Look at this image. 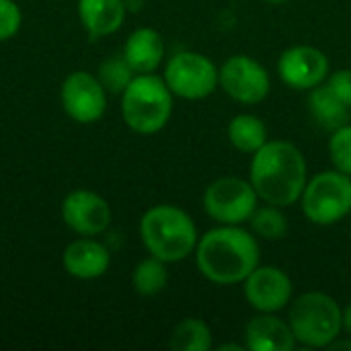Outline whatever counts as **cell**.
<instances>
[{
  "instance_id": "cell-1",
  "label": "cell",
  "mask_w": 351,
  "mask_h": 351,
  "mask_svg": "<svg viewBox=\"0 0 351 351\" xmlns=\"http://www.w3.org/2000/svg\"><path fill=\"white\" fill-rule=\"evenodd\" d=\"M306 177V158L292 142L267 140L253 154L249 181L265 204L280 208L298 204L308 183Z\"/></svg>"
},
{
  "instance_id": "cell-2",
  "label": "cell",
  "mask_w": 351,
  "mask_h": 351,
  "mask_svg": "<svg viewBox=\"0 0 351 351\" xmlns=\"http://www.w3.org/2000/svg\"><path fill=\"white\" fill-rule=\"evenodd\" d=\"M261 253L257 237L232 224H220L208 230L195 247L199 274L218 286L243 284L259 265Z\"/></svg>"
},
{
  "instance_id": "cell-3",
  "label": "cell",
  "mask_w": 351,
  "mask_h": 351,
  "mask_svg": "<svg viewBox=\"0 0 351 351\" xmlns=\"http://www.w3.org/2000/svg\"><path fill=\"white\" fill-rule=\"evenodd\" d=\"M140 239L152 257L165 263H179L195 253L199 234L193 218L185 210L160 204L144 212Z\"/></svg>"
},
{
  "instance_id": "cell-4",
  "label": "cell",
  "mask_w": 351,
  "mask_h": 351,
  "mask_svg": "<svg viewBox=\"0 0 351 351\" xmlns=\"http://www.w3.org/2000/svg\"><path fill=\"white\" fill-rule=\"evenodd\" d=\"M173 93L165 78L136 74L121 93V117L125 125L142 136L160 132L173 115Z\"/></svg>"
},
{
  "instance_id": "cell-5",
  "label": "cell",
  "mask_w": 351,
  "mask_h": 351,
  "mask_svg": "<svg viewBox=\"0 0 351 351\" xmlns=\"http://www.w3.org/2000/svg\"><path fill=\"white\" fill-rule=\"evenodd\" d=\"M288 323L296 343L313 350L329 348L343 331V311L325 292H306L290 302Z\"/></svg>"
},
{
  "instance_id": "cell-6",
  "label": "cell",
  "mask_w": 351,
  "mask_h": 351,
  "mask_svg": "<svg viewBox=\"0 0 351 351\" xmlns=\"http://www.w3.org/2000/svg\"><path fill=\"white\" fill-rule=\"evenodd\" d=\"M300 202L308 222L337 224L351 212V177L337 169L323 171L306 183Z\"/></svg>"
},
{
  "instance_id": "cell-7",
  "label": "cell",
  "mask_w": 351,
  "mask_h": 351,
  "mask_svg": "<svg viewBox=\"0 0 351 351\" xmlns=\"http://www.w3.org/2000/svg\"><path fill=\"white\" fill-rule=\"evenodd\" d=\"M162 78L175 97L199 101L218 88L220 70L199 51H179L167 62Z\"/></svg>"
},
{
  "instance_id": "cell-8",
  "label": "cell",
  "mask_w": 351,
  "mask_h": 351,
  "mask_svg": "<svg viewBox=\"0 0 351 351\" xmlns=\"http://www.w3.org/2000/svg\"><path fill=\"white\" fill-rule=\"evenodd\" d=\"M257 191L241 177H220L204 191V210L218 224L241 226L257 208Z\"/></svg>"
},
{
  "instance_id": "cell-9",
  "label": "cell",
  "mask_w": 351,
  "mask_h": 351,
  "mask_svg": "<svg viewBox=\"0 0 351 351\" xmlns=\"http://www.w3.org/2000/svg\"><path fill=\"white\" fill-rule=\"evenodd\" d=\"M220 86L237 103L257 105L267 99L271 90V78L263 64L245 53H237L222 64Z\"/></svg>"
},
{
  "instance_id": "cell-10",
  "label": "cell",
  "mask_w": 351,
  "mask_h": 351,
  "mask_svg": "<svg viewBox=\"0 0 351 351\" xmlns=\"http://www.w3.org/2000/svg\"><path fill=\"white\" fill-rule=\"evenodd\" d=\"M62 107L66 115L78 123H95L107 111V90L101 80L84 70H76L66 76L60 90Z\"/></svg>"
},
{
  "instance_id": "cell-11",
  "label": "cell",
  "mask_w": 351,
  "mask_h": 351,
  "mask_svg": "<svg viewBox=\"0 0 351 351\" xmlns=\"http://www.w3.org/2000/svg\"><path fill=\"white\" fill-rule=\"evenodd\" d=\"M292 280L276 265H257L243 282L247 302L257 313H280L292 302Z\"/></svg>"
},
{
  "instance_id": "cell-12",
  "label": "cell",
  "mask_w": 351,
  "mask_h": 351,
  "mask_svg": "<svg viewBox=\"0 0 351 351\" xmlns=\"http://www.w3.org/2000/svg\"><path fill=\"white\" fill-rule=\"evenodd\" d=\"M278 74L284 84L294 90H311L329 76V58L313 45H294L282 51Z\"/></svg>"
},
{
  "instance_id": "cell-13",
  "label": "cell",
  "mask_w": 351,
  "mask_h": 351,
  "mask_svg": "<svg viewBox=\"0 0 351 351\" xmlns=\"http://www.w3.org/2000/svg\"><path fill=\"white\" fill-rule=\"evenodd\" d=\"M62 218L68 228L82 237H97L111 224V206L88 189H76L62 202Z\"/></svg>"
},
{
  "instance_id": "cell-14",
  "label": "cell",
  "mask_w": 351,
  "mask_h": 351,
  "mask_svg": "<svg viewBox=\"0 0 351 351\" xmlns=\"http://www.w3.org/2000/svg\"><path fill=\"white\" fill-rule=\"evenodd\" d=\"M245 348L249 351H292L296 337L290 323L276 313H259L245 325Z\"/></svg>"
},
{
  "instance_id": "cell-15",
  "label": "cell",
  "mask_w": 351,
  "mask_h": 351,
  "mask_svg": "<svg viewBox=\"0 0 351 351\" xmlns=\"http://www.w3.org/2000/svg\"><path fill=\"white\" fill-rule=\"evenodd\" d=\"M64 269L78 280H97L111 265L109 249L95 239H78L70 243L62 255Z\"/></svg>"
},
{
  "instance_id": "cell-16",
  "label": "cell",
  "mask_w": 351,
  "mask_h": 351,
  "mask_svg": "<svg viewBox=\"0 0 351 351\" xmlns=\"http://www.w3.org/2000/svg\"><path fill=\"white\" fill-rule=\"evenodd\" d=\"M121 56L136 74H150L165 60L162 35L152 27H140L125 39Z\"/></svg>"
},
{
  "instance_id": "cell-17",
  "label": "cell",
  "mask_w": 351,
  "mask_h": 351,
  "mask_svg": "<svg viewBox=\"0 0 351 351\" xmlns=\"http://www.w3.org/2000/svg\"><path fill=\"white\" fill-rule=\"evenodd\" d=\"M78 14L88 37L101 39L119 31L125 21V0H78Z\"/></svg>"
},
{
  "instance_id": "cell-18",
  "label": "cell",
  "mask_w": 351,
  "mask_h": 351,
  "mask_svg": "<svg viewBox=\"0 0 351 351\" xmlns=\"http://www.w3.org/2000/svg\"><path fill=\"white\" fill-rule=\"evenodd\" d=\"M308 111L313 121L327 132H335L337 128L346 125L350 119V107L329 88L327 82L311 88Z\"/></svg>"
},
{
  "instance_id": "cell-19",
  "label": "cell",
  "mask_w": 351,
  "mask_h": 351,
  "mask_svg": "<svg viewBox=\"0 0 351 351\" xmlns=\"http://www.w3.org/2000/svg\"><path fill=\"white\" fill-rule=\"evenodd\" d=\"M226 134L228 142L245 154H255L269 140L267 125L263 123V119L251 113L234 115L226 128Z\"/></svg>"
},
{
  "instance_id": "cell-20",
  "label": "cell",
  "mask_w": 351,
  "mask_h": 351,
  "mask_svg": "<svg viewBox=\"0 0 351 351\" xmlns=\"http://www.w3.org/2000/svg\"><path fill=\"white\" fill-rule=\"evenodd\" d=\"M169 348L173 351H210L212 331L202 319H183L175 325Z\"/></svg>"
},
{
  "instance_id": "cell-21",
  "label": "cell",
  "mask_w": 351,
  "mask_h": 351,
  "mask_svg": "<svg viewBox=\"0 0 351 351\" xmlns=\"http://www.w3.org/2000/svg\"><path fill=\"white\" fill-rule=\"evenodd\" d=\"M167 284H169L167 263L152 255L148 259H142L132 271V286L140 296L146 298L156 296L167 288Z\"/></svg>"
},
{
  "instance_id": "cell-22",
  "label": "cell",
  "mask_w": 351,
  "mask_h": 351,
  "mask_svg": "<svg viewBox=\"0 0 351 351\" xmlns=\"http://www.w3.org/2000/svg\"><path fill=\"white\" fill-rule=\"evenodd\" d=\"M249 224L253 234L263 241H282L288 234V218L284 216L280 206H257L249 218Z\"/></svg>"
},
{
  "instance_id": "cell-23",
  "label": "cell",
  "mask_w": 351,
  "mask_h": 351,
  "mask_svg": "<svg viewBox=\"0 0 351 351\" xmlns=\"http://www.w3.org/2000/svg\"><path fill=\"white\" fill-rule=\"evenodd\" d=\"M134 76H136V72L132 70V66L128 64V60L121 53L109 56L99 66V74H97V78L101 80L105 90L113 93V95H121L128 88V84L134 80Z\"/></svg>"
},
{
  "instance_id": "cell-24",
  "label": "cell",
  "mask_w": 351,
  "mask_h": 351,
  "mask_svg": "<svg viewBox=\"0 0 351 351\" xmlns=\"http://www.w3.org/2000/svg\"><path fill=\"white\" fill-rule=\"evenodd\" d=\"M329 158L337 171L351 177V123H346L335 132H331Z\"/></svg>"
},
{
  "instance_id": "cell-25",
  "label": "cell",
  "mask_w": 351,
  "mask_h": 351,
  "mask_svg": "<svg viewBox=\"0 0 351 351\" xmlns=\"http://www.w3.org/2000/svg\"><path fill=\"white\" fill-rule=\"evenodd\" d=\"M23 23V12L14 0H0V41L12 39Z\"/></svg>"
},
{
  "instance_id": "cell-26",
  "label": "cell",
  "mask_w": 351,
  "mask_h": 351,
  "mask_svg": "<svg viewBox=\"0 0 351 351\" xmlns=\"http://www.w3.org/2000/svg\"><path fill=\"white\" fill-rule=\"evenodd\" d=\"M327 84L351 109V68H341V70H335L333 74H329Z\"/></svg>"
},
{
  "instance_id": "cell-27",
  "label": "cell",
  "mask_w": 351,
  "mask_h": 351,
  "mask_svg": "<svg viewBox=\"0 0 351 351\" xmlns=\"http://www.w3.org/2000/svg\"><path fill=\"white\" fill-rule=\"evenodd\" d=\"M327 350H333V351H337V350H351V337L350 339H346V341H339V337L327 348Z\"/></svg>"
},
{
  "instance_id": "cell-28",
  "label": "cell",
  "mask_w": 351,
  "mask_h": 351,
  "mask_svg": "<svg viewBox=\"0 0 351 351\" xmlns=\"http://www.w3.org/2000/svg\"><path fill=\"white\" fill-rule=\"evenodd\" d=\"M343 329L348 331V335L351 337V304H348L343 308Z\"/></svg>"
},
{
  "instance_id": "cell-29",
  "label": "cell",
  "mask_w": 351,
  "mask_h": 351,
  "mask_svg": "<svg viewBox=\"0 0 351 351\" xmlns=\"http://www.w3.org/2000/svg\"><path fill=\"white\" fill-rule=\"evenodd\" d=\"M218 350H220V351H226V350L243 351V350H247V348H245V346H237V343H228V346H220Z\"/></svg>"
},
{
  "instance_id": "cell-30",
  "label": "cell",
  "mask_w": 351,
  "mask_h": 351,
  "mask_svg": "<svg viewBox=\"0 0 351 351\" xmlns=\"http://www.w3.org/2000/svg\"><path fill=\"white\" fill-rule=\"evenodd\" d=\"M265 2H269V4H284V2H288V0H265Z\"/></svg>"
}]
</instances>
